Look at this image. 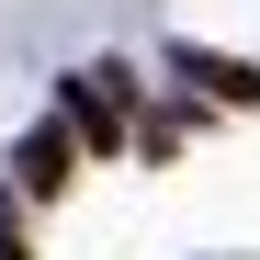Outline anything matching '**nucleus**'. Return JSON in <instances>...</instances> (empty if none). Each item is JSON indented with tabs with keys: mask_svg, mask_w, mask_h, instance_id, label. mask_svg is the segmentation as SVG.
<instances>
[{
	"mask_svg": "<svg viewBox=\"0 0 260 260\" xmlns=\"http://www.w3.org/2000/svg\"><path fill=\"white\" fill-rule=\"evenodd\" d=\"M12 181H23L34 204H57V192L79 181V136H68V124H34V136L12 147Z\"/></svg>",
	"mask_w": 260,
	"mask_h": 260,
	"instance_id": "obj_1",
	"label": "nucleus"
},
{
	"mask_svg": "<svg viewBox=\"0 0 260 260\" xmlns=\"http://www.w3.org/2000/svg\"><path fill=\"white\" fill-rule=\"evenodd\" d=\"M68 124H79V147H113L124 136V68H79L68 79Z\"/></svg>",
	"mask_w": 260,
	"mask_h": 260,
	"instance_id": "obj_2",
	"label": "nucleus"
},
{
	"mask_svg": "<svg viewBox=\"0 0 260 260\" xmlns=\"http://www.w3.org/2000/svg\"><path fill=\"white\" fill-rule=\"evenodd\" d=\"M181 79L204 102H260V68H238V57H204V46H181Z\"/></svg>",
	"mask_w": 260,
	"mask_h": 260,
	"instance_id": "obj_3",
	"label": "nucleus"
}]
</instances>
